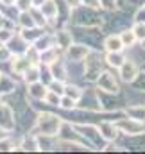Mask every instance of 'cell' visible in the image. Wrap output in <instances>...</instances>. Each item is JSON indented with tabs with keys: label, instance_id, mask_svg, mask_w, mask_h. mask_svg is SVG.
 <instances>
[{
	"label": "cell",
	"instance_id": "cell-18",
	"mask_svg": "<svg viewBox=\"0 0 145 154\" xmlns=\"http://www.w3.org/2000/svg\"><path fill=\"white\" fill-rule=\"evenodd\" d=\"M63 95H68V97H72L73 100H79L82 97V90H79L77 86H65V93Z\"/></svg>",
	"mask_w": 145,
	"mask_h": 154
},
{
	"label": "cell",
	"instance_id": "cell-4",
	"mask_svg": "<svg viewBox=\"0 0 145 154\" xmlns=\"http://www.w3.org/2000/svg\"><path fill=\"white\" fill-rule=\"evenodd\" d=\"M118 70H120V79L125 81V82H133L134 77L138 75V66H136V63L131 61V59H125V61L120 65Z\"/></svg>",
	"mask_w": 145,
	"mask_h": 154
},
{
	"label": "cell",
	"instance_id": "cell-10",
	"mask_svg": "<svg viewBox=\"0 0 145 154\" xmlns=\"http://www.w3.org/2000/svg\"><path fill=\"white\" fill-rule=\"evenodd\" d=\"M99 131H100V136L106 138V140H115L116 134H118V127L115 122H102L99 125Z\"/></svg>",
	"mask_w": 145,
	"mask_h": 154
},
{
	"label": "cell",
	"instance_id": "cell-11",
	"mask_svg": "<svg viewBox=\"0 0 145 154\" xmlns=\"http://www.w3.org/2000/svg\"><path fill=\"white\" fill-rule=\"evenodd\" d=\"M104 48H106L108 52H120V50H124V43H122L120 34H118V36H115V34L108 36L106 41H104Z\"/></svg>",
	"mask_w": 145,
	"mask_h": 154
},
{
	"label": "cell",
	"instance_id": "cell-20",
	"mask_svg": "<svg viewBox=\"0 0 145 154\" xmlns=\"http://www.w3.org/2000/svg\"><path fill=\"white\" fill-rule=\"evenodd\" d=\"M131 31L134 32V36H136L138 41H142V39L145 38V22H136V25H134Z\"/></svg>",
	"mask_w": 145,
	"mask_h": 154
},
{
	"label": "cell",
	"instance_id": "cell-19",
	"mask_svg": "<svg viewBox=\"0 0 145 154\" xmlns=\"http://www.w3.org/2000/svg\"><path fill=\"white\" fill-rule=\"evenodd\" d=\"M75 102L77 100H73L72 97H68V95H61V102H59V108H63V109H73L75 108Z\"/></svg>",
	"mask_w": 145,
	"mask_h": 154
},
{
	"label": "cell",
	"instance_id": "cell-13",
	"mask_svg": "<svg viewBox=\"0 0 145 154\" xmlns=\"http://www.w3.org/2000/svg\"><path fill=\"white\" fill-rule=\"evenodd\" d=\"M23 79H25V82H36L39 81V68H38L36 65H31L25 72H23Z\"/></svg>",
	"mask_w": 145,
	"mask_h": 154
},
{
	"label": "cell",
	"instance_id": "cell-16",
	"mask_svg": "<svg viewBox=\"0 0 145 154\" xmlns=\"http://www.w3.org/2000/svg\"><path fill=\"white\" fill-rule=\"evenodd\" d=\"M120 38H122V43H124V47H133V45L138 41L133 31H124V32L120 34Z\"/></svg>",
	"mask_w": 145,
	"mask_h": 154
},
{
	"label": "cell",
	"instance_id": "cell-12",
	"mask_svg": "<svg viewBox=\"0 0 145 154\" xmlns=\"http://www.w3.org/2000/svg\"><path fill=\"white\" fill-rule=\"evenodd\" d=\"M106 61H108L109 66L120 68V65H122V63L125 61V57H124L122 50H120V52H108V56H106Z\"/></svg>",
	"mask_w": 145,
	"mask_h": 154
},
{
	"label": "cell",
	"instance_id": "cell-8",
	"mask_svg": "<svg viewBox=\"0 0 145 154\" xmlns=\"http://www.w3.org/2000/svg\"><path fill=\"white\" fill-rule=\"evenodd\" d=\"M31 65H34V63H32L25 54H18V57L13 59V72L18 74V75H23V72H25Z\"/></svg>",
	"mask_w": 145,
	"mask_h": 154
},
{
	"label": "cell",
	"instance_id": "cell-21",
	"mask_svg": "<svg viewBox=\"0 0 145 154\" xmlns=\"http://www.w3.org/2000/svg\"><path fill=\"white\" fill-rule=\"evenodd\" d=\"M0 151H14V143L7 136H4L0 138Z\"/></svg>",
	"mask_w": 145,
	"mask_h": 154
},
{
	"label": "cell",
	"instance_id": "cell-24",
	"mask_svg": "<svg viewBox=\"0 0 145 154\" xmlns=\"http://www.w3.org/2000/svg\"><path fill=\"white\" fill-rule=\"evenodd\" d=\"M102 5H106V7H113V4H115V0H99Z\"/></svg>",
	"mask_w": 145,
	"mask_h": 154
},
{
	"label": "cell",
	"instance_id": "cell-9",
	"mask_svg": "<svg viewBox=\"0 0 145 154\" xmlns=\"http://www.w3.org/2000/svg\"><path fill=\"white\" fill-rule=\"evenodd\" d=\"M47 86H45V82H41V81H36V82H31L29 84V90H27V93H29V97H32V99H38V100H43L45 99V95H47Z\"/></svg>",
	"mask_w": 145,
	"mask_h": 154
},
{
	"label": "cell",
	"instance_id": "cell-23",
	"mask_svg": "<svg viewBox=\"0 0 145 154\" xmlns=\"http://www.w3.org/2000/svg\"><path fill=\"white\" fill-rule=\"evenodd\" d=\"M81 2H82V0H65V4H68L70 7H79Z\"/></svg>",
	"mask_w": 145,
	"mask_h": 154
},
{
	"label": "cell",
	"instance_id": "cell-6",
	"mask_svg": "<svg viewBox=\"0 0 145 154\" xmlns=\"http://www.w3.org/2000/svg\"><path fill=\"white\" fill-rule=\"evenodd\" d=\"M84 74L88 75V79H95V77L100 75V61H99V56H90V59L86 61V70Z\"/></svg>",
	"mask_w": 145,
	"mask_h": 154
},
{
	"label": "cell",
	"instance_id": "cell-1",
	"mask_svg": "<svg viewBox=\"0 0 145 154\" xmlns=\"http://www.w3.org/2000/svg\"><path fill=\"white\" fill-rule=\"evenodd\" d=\"M36 122H38V129L41 131V134H48V136L57 134L59 125H61L59 116L52 115V113H43V115H39Z\"/></svg>",
	"mask_w": 145,
	"mask_h": 154
},
{
	"label": "cell",
	"instance_id": "cell-15",
	"mask_svg": "<svg viewBox=\"0 0 145 154\" xmlns=\"http://www.w3.org/2000/svg\"><path fill=\"white\" fill-rule=\"evenodd\" d=\"M22 151H39V147H38V138H23L22 140V143L18 145Z\"/></svg>",
	"mask_w": 145,
	"mask_h": 154
},
{
	"label": "cell",
	"instance_id": "cell-2",
	"mask_svg": "<svg viewBox=\"0 0 145 154\" xmlns=\"http://www.w3.org/2000/svg\"><path fill=\"white\" fill-rule=\"evenodd\" d=\"M116 127L124 133V134H142L145 131V124L134 118H124L120 122H116Z\"/></svg>",
	"mask_w": 145,
	"mask_h": 154
},
{
	"label": "cell",
	"instance_id": "cell-26",
	"mask_svg": "<svg viewBox=\"0 0 145 154\" xmlns=\"http://www.w3.org/2000/svg\"><path fill=\"white\" fill-rule=\"evenodd\" d=\"M5 136V129L4 127H0V138H4Z\"/></svg>",
	"mask_w": 145,
	"mask_h": 154
},
{
	"label": "cell",
	"instance_id": "cell-7",
	"mask_svg": "<svg viewBox=\"0 0 145 154\" xmlns=\"http://www.w3.org/2000/svg\"><path fill=\"white\" fill-rule=\"evenodd\" d=\"M39 11H41V14L45 16V20H48V22H52V20L57 18V4H56L54 0H45V2L39 5Z\"/></svg>",
	"mask_w": 145,
	"mask_h": 154
},
{
	"label": "cell",
	"instance_id": "cell-27",
	"mask_svg": "<svg viewBox=\"0 0 145 154\" xmlns=\"http://www.w3.org/2000/svg\"><path fill=\"white\" fill-rule=\"evenodd\" d=\"M142 48H145V38L142 39Z\"/></svg>",
	"mask_w": 145,
	"mask_h": 154
},
{
	"label": "cell",
	"instance_id": "cell-3",
	"mask_svg": "<svg viewBox=\"0 0 145 154\" xmlns=\"http://www.w3.org/2000/svg\"><path fill=\"white\" fill-rule=\"evenodd\" d=\"M97 84H99V88H100L102 91H106V93H116V91L120 90L116 79H115V75H113L111 72H100V75L97 77Z\"/></svg>",
	"mask_w": 145,
	"mask_h": 154
},
{
	"label": "cell",
	"instance_id": "cell-5",
	"mask_svg": "<svg viewBox=\"0 0 145 154\" xmlns=\"http://www.w3.org/2000/svg\"><path fill=\"white\" fill-rule=\"evenodd\" d=\"M88 54H90V50L84 45H70L68 47V57L73 63H81L82 59L88 57Z\"/></svg>",
	"mask_w": 145,
	"mask_h": 154
},
{
	"label": "cell",
	"instance_id": "cell-22",
	"mask_svg": "<svg viewBox=\"0 0 145 154\" xmlns=\"http://www.w3.org/2000/svg\"><path fill=\"white\" fill-rule=\"evenodd\" d=\"M11 56H13V52H11L7 47H0V61H2V63L11 61Z\"/></svg>",
	"mask_w": 145,
	"mask_h": 154
},
{
	"label": "cell",
	"instance_id": "cell-28",
	"mask_svg": "<svg viewBox=\"0 0 145 154\" xmlns=\"http://www.w3.org/2000/svg\"><path fill=\"white\" fill-rule=\"evenodd\" d=\"M0 79H2V74H0Z\"/></svg>",
	"mask_w": 145,
	"mask_h": 154
},
{
	"label": "cell",
	"instance_id": "cell-17",
	"mask_svg": "<svg viewBox=\"0 0 145 154\" xmlns=\"http://www.w3.org/2000/svg\"><path fill=\"white\" fill-rule=\"evenodd\" d=\"M47 104H50V106H57L59 108V102H61V95H57L56 91H47V95H45V99H43Z\"/></svg>",
	"mask_w": 145,
	"mask_h": 154
},
{
	"label": "cell",
	"instance_id": "cell-14",
	"mask_svg": "<svg viewBox=\"0 0 145 154\" xmlns=\"http://www.w3.org/2000/svg\"><path fill=\"white\" fill-rule=\"evenodd\" d=\"M125 113H127V116H131V118H134V120L145 122V108L143 106H131Z\"/></svg>",
	"mask_w": 145,
	"mask_h": 154
},
{
	"label": "cell",
	"instance_id": "cell-25",
	"mask_svg": "<svg viewBox=\"0 0 145 154\" xmlns=\"http://www.w3.org/2000/svg\"><path fill=\"white\" fill-rule=\"evenodd\" d=\"M31 2H32V7H39L45 0H31Z\"/></svg>",
	"mask_w": 145,
	"mask_h": 154
}]
</instances>
